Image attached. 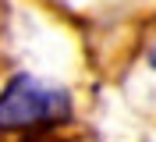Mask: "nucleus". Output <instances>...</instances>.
<instances>
[{
    "instance_id": "2",
    "label": "nucleus",
    "mask_w": 156,
    "mask_h": 142,
    "mask_svg": "<svg viewBox=\"0 0 156 142\" xmlns=\"http://www.w3.org/2000/svg\"><path fill=\"white\" fill-rule=\"evenodd\" d=\"M149 67H156V46L149 50Z\"/></svg>"
},
{
    "instance_id": "1",
    "label": "nucleus",
    "mask_w": 156,
    "mask_h": 142,
    "mask_svg": "<svg viewBox=\"0 0 156 142\" xmlns=\"http://www.w3.org/2000/svg\"><path fill=\"white\" fill-rule=\"evenodd\" d=\"M71 121V96L43 78L18 71L0 89V135H21V142H43Z\"/></svg>"
}]
</instances>
